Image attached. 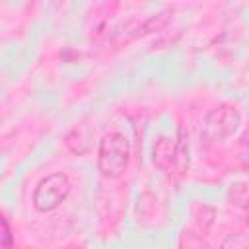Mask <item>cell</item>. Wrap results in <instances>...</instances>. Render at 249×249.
<instances>
[{
  "label": "cell",
  "mask_w": 249,
  "mask_h": 249,
  "mask_svg": "<svg viewBox=\"0 0 249 249\" xmlns=\"http://www.w3.org/2000/svg\"><path fill=\"white\" fill-rule=\"evenodd\" d=\"M89 140H91V130H89V126H88V124H78V126H74V128L68 132V136H66V146H68V150L74 152V154H84V152H88V148H89Z\"/></svg>",
  "instance_id": "obj_4"
},
{
  "label": "cell",
  "mask_w": 249,
  "mask_h": 249,
  "mask_svg": "<svg viewBox=\"0 0 249 249\" xmlns=\"http://www.w3.org/2000/svg\"><path fill=\"white\" fill-rule=\"evenodd\" d=\"M70 193V179L66 177V173H51L47 175L33 193V206L39 212H47L56 208L60 202H64V198Z\"/></svg>",
  "instance_id": "obj_2"
},
{
  "label": "cell",
  "mask_w": 249,
  "mask_h": 249,
  "mask_svg": "<svg viewBox=\"0 0 249 249\" xmlns=\"http://www.w3.org/2000/svg\"><path fill=\"white\" fill-rule=\"evenodd\" d=\"M175 160V142L169 138H160L154 146V163L161 169L169 167Z\"/></svg>",
  "instance_id": "obj_5"
},
{
  "label": "cell",
  "mask_w": 249,
  "mask_h": 249,
  "mask_svg": "<svg viewBox=\"0 0 249 249\" xmlns=\"http://www.w3.org/2000/svg\"><path fill=\"white\" fill-rule=\"evenodd\" d=\"M237 124H239V113L230 105H222L210 111V115L206 117L202 126V136L206 142L222 140L230 136L237 128Z\"/></svg>",
  "instance_id": "obj_3"
},
{
  "label": "cell",
  "mask_w": 249,
  "mask_h": 249,
  "mask_svg": "<svg viewBox=\"0 0 249 249\" xmlns=\"http://www.w3.org/2000/svg\"><path fill=\"white\" fill-rule=\"evenodd\" d=\"M239 160L249 169V130L243 134V138L239 142Z\"/></svg>",
  "instance_id": "obj_6"
},
{
  "label": "cell",
  "mask_w": 249,
  "mask_h": 249,
  "mask_svg": "<svg viewBox=\"0 0 249 249\" xmlns=\"http://www.w3.org/2000/svg\"><path fill=\"white\" fill-rule=\"evenodd\" d=\"M2 228H4V231H2V245H4V247H10L12 233H10V228H8V220H6V218L2 220Z\"/></svg>",
  "instance_id": "obj_7"
},
{
  "label": "cell",
  "mask_w": 249,
  "mask_h": 249,
  "mask_svg": "<svg viewBox=\"0 0 249 249\" xmlns=\"http://www.w3.org/2000/svg\"><path fill=\"white\" fill-rule=\"evenodd\" d=\"M130 160V144L124 134L109 132L99 142L97 165L105 177H119L126 169Z\"/></svg>",
  "instance_id": "obj_1"
}]
</instances>
